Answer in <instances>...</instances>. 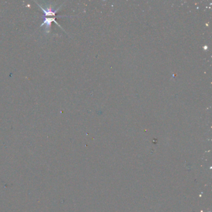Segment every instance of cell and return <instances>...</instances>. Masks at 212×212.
I'll use <instances>...</instances> for the list:
<instances>
[{
	"mask_svg": "<svg viewBox=\"0 0 212 212\" xmlns=\"http://www.w3.org/2000/svg\"><path fill=\"white\" fill-rule=\"evenodd\" d=\"M52 22H54L55 23H56L58 25L59 27H61L60 26H59L58 25V24L57 23L56 21H55V18H44V22H43V23L41 25H40V27H42L43 26H46V29H47V33H49L50 31V27H51V23Z\"/></svg>",
	"mask_w": 212,
	"mask_h": 212,
	"instance_id": "2",
	"label": "cell"
},
{
	"mask_svg": "<svg viewBox=\"0 0 212 212\" xmlns=\"http://www.w3.org/2000/svg\"><path fill=\"white\" fill-rule=\"evenodd\" d=\"M35 3H37V5H38V6L39 7V8L42 9V11L44 12V16H46H46H55L56 13L58 12V9H59L60 8V7H61V6L58 7V8L57 9H53L52 8H51V7H49V8H46V9H44V8H43L42 7L40 6L39 4L37 3V1H35Z\"/></svg>",
	"mask_w": 212,
	"mask_h": 212,
	"instance_id": "1",
	"label": "cell"
}]
</instances>
